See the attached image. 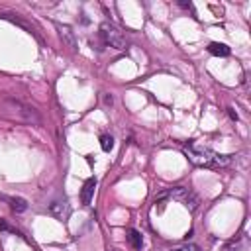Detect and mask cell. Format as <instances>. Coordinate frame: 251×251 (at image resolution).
<instances>
[{
  "mask_svg": "<svg viewBox=\"0 0 251 251\" xmlns=\"http://www.w3.org/2000/svg\"><path fill=\"white\" fill-rule=\"evenodd\" d=\"M184 155L188 157L190 163L198 167H226L231 163V155H220L208 145L198 141H188L184 145Z\"/></svg>",
  "mask_w": 251,
  "mask_h": 251,
  "instance_id": "6da1fadb",
  "label": "cell"
},
{
  "mask_svg": "<svg viewBox=\"0 0 251 251\" xmlns=\"http://www.w3.org/2000/svg\"><path fill=\"white\" fill-rule=\"evenodd\" d=\"M0 106H2L4 114H8L10 118H14V120H18V122H25V124H31V126H41V116H39V112H37L33 106H29V104H25V102H22V100H18V98L4 96V98L0 100Z\"/></svg>",
  "mask_w": 251,
  "mask_h": 251,
  "instance_id": "7a4b0ae2",
  "label": "cell"
},
{
  "mask_svg": "<svg viewBox=\"0 0 251 251\" xmlns=\"http://www.w3.org/2000/svg\"><path fill=\"white\" fill-rule=\"evenodd\" d=\"M100 37H102V41L106 45H110L114 49H126V45H127L126 43V35L114 24H110V22H104L100 25Z\"/></svg>",
  "mask_w": 251,
  "mask_h": 251,
  "instance_id": "3957f363",
  "label": "cell"
},
{
  "mask_svg": "<svg viewBox=\"0 0 251 251\" xmlns=\"http://www.w3.org/2000/svg\"><path fill=\"white\" fill-rule=\"evenodd\" d=\"M167 196L173 198V200H176V202H180V204H182L184 208H188L190 212L196 210V206H198V196H196L190 188H186V186H175V188H171V190L167 192Z\"/></svg>",
  "mask_w": 251,
  "mask_h": 251,
  "instance_id": "277c9868",
  "label": "cell"
},
{
  "mask_svg": "<svg viewBox=\"0 0 251 251\" xmlns=\"http://www.w3.org/2000/svg\"><path fill=\"white\" fill-rule=\"evenodd\" d=\"M57 29H59V35H61L63 43H65L71 51H78V43H76V37H75L73 27H71V25H63V24H59Z\"/></svg>",
  "mask_w": 251,
  "mask_h": 251,
  "instance_id": "5b68a950",
  "label": "cell"
},
{
  "mask_svg": "<svg viewBox=\"0 0 251 251\" xmlns=\"http://www.w3.org/2000/svg\"><path fill=\"white\" fill-rule=\"evenodd\" d=\"M0 200H4V202L10 206V210H12V212H16V214H20V212H25V210H27V202H25V198H22V196H8V194H0Z\"/></svg>",
  "mask_w": 251,
  "mask_h": 251,
  "instance_id": "8992f818",
  "label": "cell"
},
{
  "mask_svg": "<svg viewBox=\"0 0 251 251\" xmlns=\"http://www.w3.org/2000/svg\"><path fill=\"white\" fill-rule=\"evenodd\" d=\"M94 188H96V178H94V176H90V178L82 184V190H80V202H82L84 206H88V204H90L92 194H94Z\"/></svg>",
  "mask_w": 251,
  "mask_h": 251,
  "instance_id": "52a82bcc",
  "label": "cell"
},
{
  "mask_svg": "<svg viewBox=\"0 0 251 251\" xmlns=\"http://www.w3.org/2000/svg\"><path fill=\"white\" fill-rule=\"evenodd\" d=\"M49 212L53 216H57L59 220H65L69 216V204H67V200H55V202H51L49 204Z\"/></svg>",
  "mask_w": 251,
  "mask_h": 251,
  "instance_id": "ba28073f",
  "label": "cell"
},
{
  "mask_svg": "<svg viewBox=\"0 0 251 251\" xmlns=\"http://www.w3.org/2000/svg\"><path fill=\"white\" fill-rule=\"evenodd\" d=\"M208 51H210L212 55H216V57H227V55L231 53V49H229L226 43H220V41H212V43L208 45Z\"/></svg>",
  "mask_w": 251,
  "mask_h": 251,
  "instance_id": "9c48e42d",
  "label": "cell"
},
{
  "mask_svg": "<svg viewBox=\"0 0 251 251\" xmlns=\"http://www.w3.org/2000/svg\"><path fill=\"white\" fill-rule=\"evenodd\" d=\"M127 241L131 243L133 249H141V245H143V237H141V233H139L137 229H133V227L127 231Z\"/></svg>",
  "mask_w": 251,
  "mask_h": 251,
  "instance_id": "30bf717a",
  "label": "cell"
},
{
  "mask_svg": "<svg viewBox=\"0 0 251 251\" xmlns=\"http://www.w3.org/2000/svg\"><path fill=\"white\" fill-rule=\"evenodd\" d=\"M100 147H102V151H112V147H114V137L108 135V133L100 135Z\"/></svg>",
  "mask_w": 251,
  "mask_h": 251,
  "instance_id": "8fae6325",
  "label": "cell"
},
{
  "mask_svg": "<svg viewBox=\"0 0 251 251\" xmlns=\"http://www.w3.org/2000/svg\"><path fill=\"white\" fill-rule=\"evenodd\" d=\"M171 251H200V249L196 245H192V243H184V245H178V247H175Z\"/></svg>",
  "mask_w": 251,
  "mask_h": 251,
  "instance_id": "7c38bea8",
  "label": "cell"
},
{
  "mask_svg": "<svg viewBox=\"0 0 251 251\" xmlns=\"http://www.w3.org/2000/svg\"><path fill=\"white\" fill-rule=\"evenodd\" d=\"M0 229H2V231H16V229H14V227H10L2 218H0Z\"/></svg>",
  "mask_w": 251,
  "mask_h": 251,
  "instance_id": "4fadbf2b",
  "label": "cell"
},
{
  "mask_svg": "<svg viewBox=\"0 0 251 251\" xmlns=\"http://www.w3.org/2000/svg\"><path fill=\"white\" fill-rule=\"evenodd\" d=\"M227 114H229V118H231V120H237V112H235L233 108H227Z\"/></svg>",
  "mask_w": 251,
  "mask_h": 251,
  "instance_id": "5bb4252c",
  "label": "cell"
},
{
  "mask_svg": "<svg viewBox=\"0 0 251 251\" xmlns=\"http://www.w3.org/2000/svg\"><path fill=\"white\" fill-rule=\"evenodd\" d=\"M104 104H106V106H112V96H110V94L104 96Z\"/></svg>",
  "mask_w": 251,
  "mask_h": 251,
  "instance_id": "9a60e30c",
  "label": "cell"
}]
</instances>
